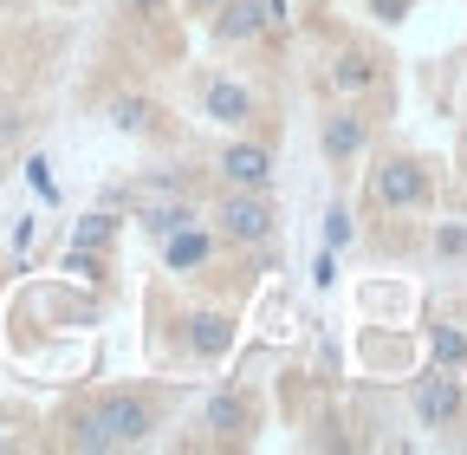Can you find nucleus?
<instances>
[{
  "label": "nucleus",
  "mask_w": 467,
  "mask_h": 455,
  "mask_svg": "<svg viewBox=\"0 0 467 455\" xmlns=\"http://www.w3.org/2000/svg\"><path fill=\"white\" fill-rule=\"evenodd\" d=\"M150 429H156L150 397L143 390H110L66 423V442L72 449H137V442H150Z\"/></svg>",
  "instance_id": "obj_1"
},
{
  "label": "nucleus",
  "mask_w": 467,
  "mask_h": 455,
  "mask_svg": "<svg viewBox=\"0 0 467 455\" xmlns=\"http://www.w3.org/2000/svg\"><path fill=\"white\" fill-rule=\"evenodd\" d=\"M214 235L227 248H260L279 235V202L273 189H227L221 208H214Z\"/></svg>",
  "instance_id": "obj_2"
},
{
  "label": "nucleus",
  "mask_w": 467,
  "mask_h": 455,
  "mask_svg": "<svg viewBox=\"0 0 467 455\" xmlns=\"http://www.w3.org/2000/svg\"><path fill=\"white\" fill-rule=\"evenodd\" d=\"M370 202L377 208H429L435 202V169L422 156H383L370 169Z\"/></svg>",
  "instance_id": "obj_3"
},
{
  "label": "nucleus",
  "mask_w": 467,
  "mask_h": 455,
  "mask_svg": "<svg viewBox=\"0 0 467 455\" xmlns=\"http://www.w3.org/2000/svg\"><path fill=\"white\" fill-rule=\"evenodd\" d=\"M409 410H416L422 429H448L461 417V371H422L416 384H409Z\"/></svg>",
  "instance_id": "obj_4"
},
{
  "label": "nucleus",
  "mask_w": 467,
  "mask_h": 455,
  "mask_svg": "<svg viewBox=\"0 0 467 455\" xmlns=\"http://www.w3.org/2000/svg\"><path fill=\"white\" fill-rule=\"evenodd\" d=\"M214 169H221L227 189H273V183H279V156H273L266 143H254V137H234Z\"/></svg>",
  "instance_id": "obj_5"
},
{
  "label": "nucleus",
  "mask_w": 467,
  "mask_h": 455,
  "mask_svg": "<svg viewBox=\"0 0 467 455\" xmlns=\"http://www.w3.org/2000/svg\"><path fill=\"white\" fill-rule=\"evenodd\" d=\"M364 143H370V118L364 111H331V118L318 124V150H325V163H358L364 156Z\"/></svg>",
  "instance_id": "obj_6"
},
{
  "label": "nucleus",
  "mask_w": 467,
  "mask_h": 455,
  "mask_svg": "<svg viewBox=\"0 0 467 455\" xmlns=\"http://www.w3.org/2000/svg\"><path fill=\"white\" fill-rule=\"evenodd\" d=\"M214 254H221V235H208L202 221H189V228H175V235H162V267H169V273H202Z\"/></svg>",
  "instance_id": "obj_7"
},
{
  "label": "nucleus",
  "mask_w": 467,
  "mask_h": 455,
  "mask_svg": "<svg viewBox=\"0 0 467 455\" xmlns=\"http://www.w3.org/2000/svg\"><path fill=\"white\" fill-rule=\"evenodd\" d=\"M182 345H189V358H202V365L227 358V352H234V319H227V312H189V319H182Z\"/></svg>",
  "instance_id": "obj_8"
},
{
  "label": "nucleus",
  "mask_w": 467,
  "mask_h": 455,
  "mask_svg": "<svg viewBox=\"0 0 467 455\" xmlns=\"http://www.w3.org/2000/svg\"><path fill=\"white\" fill-rule=\"evenodd\" d=\"M202 111H208L221 131H241V124H254V91L234 85V79H208L202 85Z\"/></svg>",
  "instance_id": "obj_9"
},
{
  "label": "nucleus",
  "mask_w": 467,
  "mask_h": 455,
  "mask_svg": "<svg viewBox=\"0 0 467 455\" xmlns=\"http://www.w3.org/2000/svg\"><path fill=\"white\" fill-rule=\"evenodd\" d=\"M208 20H214V39H221V46H254V39L266 33L260 0H221V7H214Z\"/></svg>",
  "instance_id": "obj_10"
},
{
  "label": "nucleus",
  "mask_w": 467,
  "mask_h": 455,
  "mask_svg": "<svg viewBox=\"0 0 467 455\" xmlns=\"http://www.w3.org/2000/svg\"><path fill=\"white\" fill-rule=\"evenodd\" d=\"M189 221H202V208L189 202V196H156L143 215H137V228H143V235H175V228H189Z\"/></svg>",
  "instance_id": "obj_11"
},
{
  "label": "nucleus",
  "mask_w": 467,
  "mask_h": 455,
  "mask_svg": "<svg viewBox=\"0 0 467 455\" xmlns=\"http://www.w3.org/2000/svg\"><path fill=\"white\" fill-rule=\"evenodd\" d=\"M429 358L441 371H467V325L461 319H435L429 325Z\"/></svg>",
  "instance_id": "obj_12"
},
{
  "label": "nucleus",
  "mask_w": 467,
  "mask_h": 455,
  "mask_svg": "<svg viewBox=\"0 0 467 455\" xmlns=\"http://www.w3.org/2000/svg\"><path fill=\"white\" fill-rule=\"evenodd\" d=\"M208 429L214 436H247L254 429V404H247L241 390H221L214 404H208Z\"/></svg>",
  "instance_id": "obj_13"
},
{
  "label": "nucleus",
  "mask_w": 467,
  "mask_h": 455,
  "mask_svg": "<svg viewBox=\"0 0 467 455\" xmlns=\"http://www.w3.org/2000/svg\"><path fill=\"white\" fill-rule=\"evenodd\" d=\"M370 85H377V59H370V52H344V59H331V91L358 98Z\"/></svg>",
  "instance_id": "obj_14"
},
{
  "label": "nucleus",
  "mask_w": 467,
  "mask_h": 455,
  "mask_svg": "<svg viewBox=\"0 0 467 455\" xmlns=\"http://www.w3.org/2000/svg\"><path fill=\"white\" fill-rule=\"evenodd\" d=\"M110 241H117V215H110V208H91V215H78V221H72V248L104 254Z\"/></svg>",
  "instance_id": "obj_15"
},
{
  "label": "nucleus",
  "mask_w": 467,
  "mask_h": 455,
  "mask_svg": "<svg viewBox=\"0 0 467 455\" xmlns=\"http://www.w3.org/2000/svg\"><path fill=\"white\" fill-rule=\"evenodd\" d=\"M110 124H117V131H130V137L150 131V98H117V104H110Z\"/></svg>",
  "instance_id": "obj_16"
},
{
  "label": "nucleus",
  "mask_w": 467,
  "mask_h": 455,
  "mask_svg": "<svg viewBox=\"0 0 467 455\" xmlns=\"http://www.w3.org/2000/svg\"><path fill=\"white\" fill-rule=\"evenodd\" d=\"M350 235H358V228H350V208H331V215H325V248H331V254H344V248H350Z\"/></svg>",
  "instance_id": "obj_17"
},
{
  "label": "nucleus",
  "mask_w": 467,
  "mask_h": 455,
  "mask_svg": "<svg viewBox=\"0 0 467 455\" xmlns=\"http://www.w3.org/2000/svg\"><path fill=\"white\" fill-rule=\"evenodd\" d=\"M66 273H85V280H98V273H104V254H91V248H66Z\"/></svg>",
  "instance_id": "obj_18"
},
{
  "label": "nucleus",
  "mask_w": 467,
  "mask_h": 455,
  "mask_svg": "<svg viewBox=\"0 0 467 455\" xmlns=\"http://www.w3.org/2000/svg\"><path fill=\"white\" fill-rule=\"evenodd\" d=\"M435 254H467V228L461 221H441L435 228Z\"/></svg>",
  "instance_id": "obj_19"
},
{
  "label": "nucleus",
  "mask_w": 467,
  "mask_h": 455,
  "mask_svg": "<svg viewBox=\"0 0 467 455\" xmlns=\"http://www.w3.org/2000/svg\"><path fill=\"white\" fill-rule=\"evenodd\" d=\"M331 280H337V254L325 248V254L312 260V287H318V293H331Z\"/></svg>",
  "instance_id": "obj_20"
},
{
  "label": "nucleus",
  "mask_w": 467,
  "mask_h": 455,
  "mask_svg": "<svg viewBox=\"0 0 467 455\" xmlns=\"http://www.w3.org/2000/svg\"><path fill=\"white\" fill-rule=\"evenodd\" d=\"M26 176H33V189H39L46 202L58 196V189H52V176H46V156H26Z\"/></svg>",
  "instance_id": "obj_21"
},
{
  "label": "nucleus",
  "mask_w": 467,
  "mask_h": 455,
  "mask_svg": "<svg viewBox=\"0 0 467 455\" xmlns=\"http://www.w3.org/2000/svg\"><path fill=\"white\" fill-rule=\"evenodd\" d=\"M33 235H39V221H33V215H20V221H14V254H26V248H33Z\"/></svg>",
  "instance_id": "obj_22"
},
{
  "label": "nucleus",
  "mask_w": 467,
  "mask_h": 455,
  "mask_svg": "<svg viewBox=\"0 0 467 455\" xmlns=\"http://www.w3.org/2000/svg\"><path fill=\"white\" fill-rule=\"evenodd\" d=\"M409 7H416V0H370V14H377V20H402Z\"/></svg>",
  "instance_id": "obj_23"
},
{
  "label": "nucleus",
  "mask_w": 467,
  "mask_h": 455,
  "mask_svg": "<svg viewBox=\"0 0 467 455\" xmlns=\"http://www.w3.org/2000/svg\"><path fill=\"white\" fill-rule=\"evenodd\" d=\"M260 14H266V26H285V14H292V0H260Z\"/></svg>",
  "instance_id": "obj_24"
},
{
  "label": "nucleus",
  "mask_w": 467,
  "mask_h": 455,
  "mask_svg": "<svg viewBox=\"0 0 467 455\" xmlns=\"http://www.w3.org/2000/svg\"><path fill=\"white\" fill-rule=\"evenodd\" d=\"M182 7H189V14H195V20H208V14H214V7H221V0H182Z\"/></svg>",
  "instance_id": "obj_25"
},
{
  "label": "nucleus",
  "mask_w": 467,
  "mask_h": 455,
  "mask_svg": "<svg viewBox=\"0 0 467 455\" xmlns=\"http://www.w3.org/2000/svg\"><path fill=\"white\" fill-rule=\"evenodd\" d=\"M156 7H162V0H130V14H143V20H150Z\"/></svg>",
  "instance_id": "obj_26"
}]
</instances>
